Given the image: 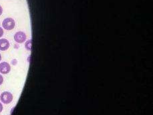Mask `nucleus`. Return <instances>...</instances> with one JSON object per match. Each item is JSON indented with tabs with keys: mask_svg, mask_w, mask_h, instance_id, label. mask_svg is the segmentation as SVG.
I'll list each match as a JSON object with an SVG mask.
<instances>
[{
	"mask_svg": "<svg viewBox=\"0 0 153 115\" xmlns=\"http://www.w3.org/2000/svg\"><path fill=\"white\" fill-rule=\"evenodd\" d=\"M26 35L23 31H18L14 35V39L18 43H22L25 42L26 40Z\"/></svg>",
	"mask_w": 153,
	"mask_h": 115,
	"instance_id": "obj_3",
	"label": "nucleus"
},
{
	"mask_svg": "<svg viewBox=\"0 0 153 115\" xmlns=\"http://www.w3.org/2000/svg\"><path fill=\"white\" fill-rule=\"evenodd\" d=\"M3 82H4V78H3L1 75H0V85L3 83Z\"/></svg>",
	"mask_w": 153,
	"mask_h": 115,
	"instance_id": "obj_8",
	"label": "nucleus"
},
{
	"mask_svg": "<svg viewBox=\"0 0 153 115\" xmlns=\"http://www.w3.org/2000/svg\"><path fill=\"white\" fill-rule=\"evenodd\" d=\"M1 55L0 54V61H1Z\"/></svg>",
	"mask_w": 153,
	"mask_h": 115,
	"instance_id": "obj_11",
	"label": "nucleus"
},
{
	"mask_svg": "<svg viewBox=\"0 0 153 115\" xmlns=\"http://www.w3.org/2000/svg\"><path fill=\"white\" fill-rule=\"evenodd\" d=\"M0 99L3 103L4 104H10L13 101V95L10 92H4L1 93V95L0 96Z\"/></svg>",
	"mask_w": 153,
	"mask_h": 115,
	"instance_id": "obj_2",
	"label": "nucleus"
},
{
	"mask_svg": "<svg viewBox=\"0 0 153 115\" xmlns=\"http://www.w3.org/2000/svg\"><path fill=\"white\" fill-rule=\"evenodd\" d=\"M2 13H3V9H2L1 5H0V16L2 14Z\"/></svg>",
	"mask_w": 153,
	"mask_h": 115,
	"instance_id": "obj_10",
	"label": "nucleus"
},
{
	"mask_svg": "<svg viewBox=\"0 0 153 115\" xmlns=\"http://www.w3.org/2000/svg\"><path fill=\"white\" fill-rule=\"evenodd\" d=\"M3 35H4V30H3V29L0 27V37H1L3 36Z\"/></svg>",
	"mask_w": 153,
	"mask_h": 115,
	"instance_id": "obj_7",
	"label": "nucleus"
},
{
	"mask_svg": "<svg viewBox=\"0 0 153 115\" xmlns=\"http://www.w3.org/2000/svg\"><path fill=\"white\" fill-rule=\"evenodd\" d=\"M10 47V42L6 39H0V50L1 51H6Z\"/></svg>",
	"mask_w": 153,
	"mask_h": 115,
	"instance_id": "obj_5",
	"label": "nucleus"
},
{
	"mask_svg": "<svg viewBox=\"0 0 153 115\" xmlns=\"http://www.w3.org/2000/svg\"><path fill=\"white\" fill-rule=\"evenodd\" d=\"M3 27L6 30H12L14 29L15 25H16V23H15V21L12 18H6L3 21L2 23Z\"/></svg>",
	"mask_w": 153,
	"mask_h": 115,
	"instance_id": "obj_1",
	"label": "nucleus"
},
{
	"mask_svg": "<svg viewBox=\"0 0 153 115\" xmlns=\"http://www.w3.org/2000/svg\"><path fill=\"white\" fill-rule=\"evenodd\" d=\"M2 111H3V106L1 105V103L0 102V113H1Z\"/></svg>",
	"mask_w": 153,
	"mask_h": 115,
	"instance_id": "obj_9",
	"label": "nucleus"
},
{
	"mask_svg": "<svg viewBox=\"0 0 153 115\" xmlns=\"http://www.w3.org/2000/svg\"><path fill=\"white\" fill-rule=\"evenodd\" d=\"M25 48L28 51H31V40H28L27 42L25 43Z\"/></svg>",
	"mask_w": 153,
	"mask_h": 115,
	"instance_id": "obj_6",
	"label": "nucleus"
},
{
	"mask_svg": "<svg viewBox=\"0 0 153 115\" xmlns=\"http://www.w3.org/2000/svg\"><path fill=\"white\" fill-rule=\"evenodd\" d=\"M11 67L7 62H3L0 63V73L1 74H7L10 72Z\"/></svg>",
	"mask_w": 153,
	"mask_h": 115,
	"instance_id": "obj_4",
	"label": "nucleus"
}]
</instances>
